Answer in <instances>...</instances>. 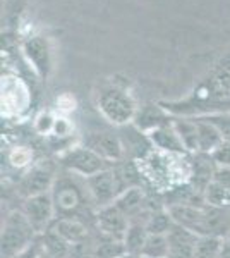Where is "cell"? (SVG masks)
I'll list each match as a JSON object with an SVG mask.
<instances>
[{
    "instance_id": "6da1fadb",
    "label": "cell",
    "mask_w": 230,
    "mask_h": 258,
    "mask_svg": "<svg viewBox=\"0 0 230 258\" xmlns=\"http://www.w3.org/2000/svg\"><path fill=\"white\" fill-rule=\"evenodd\" d=\"M136 169L153 188L167 193L191 181V159H186V155L153 150L136 162Z\"/></svg>"
},
{
    "instance_id": "7a4b0ae2",
    "label": "cell",
    "mask_w": 230,
    "mask_h": 258,
    "mask_svg": "<svg viewBox=\"0 0 230 258\" xmlns=\"http://www.w3.org/2000/svg\"><path fill=\"white\" fill-rule=\"evenodd\" d=\"M78 177L79 176H57L55 184L50 191L53 205H55L57 217L79 219V214L85 212L86 209V200L91 202L86 188V179H83V182H79Z\"/></svg>"
},
{
    "instance_id": "3957f363",
    "label": "cell",
    "mask_w": 230,
    "mask_h": 258,
    "mask_svg": "<svg viewBox=\"0 0 230 258\" xmlns=\"http://www.w3.org/2000/svg\"><path fill=\"white\" fill-rule=\"evenodd\" d=\"M96 103L103 117L114 126H125L134 122L136 114L139 110L134 97L125 88L117 85H108L100 90Z\"/></svg>"
},
{
    "instance_id": "277c9868",
    "label": "cell",
    "mask_w": 230,
    "mask_h": 258,
    "mask_svg": "<svg viewBox=\"0 0 230 258\" xmlns=\"http://www.w3.org/2000/svg\"><path fill=\"white\" fill-rule=\"evenodd\" d=\"M38 239V234L29 224L23 210H12L2 224V256L14 258L31 246Z\"/></svg>"
},
{
    "instance_id": "5b68a950",
    "label": "cell",
    "mask_w": 230,
    "mask_h": 258,
    "mask_svg": "<svg viewBox=\"0 0 230 258\" xmlns=\"http://www.w3.org/2000/svg\"><path fill=\"white\" fill-rule=\"evenodd\" d=\"M86 188L90 193V198L93 202L95 210H100L103 207H108L115 202L122 191L127 188L124 182V177L119 170L108 167L102 172L86 179Z\"/></svg>"
},
{
    "instance_id": "8992f818",
    "label": "cell",
    "mask_w": 230,
    "mask_h": 258,
    "mask_svg": "<svg viewBox=\"0 0 230 258\" xmlns=\"http://www.w3.org/2000/svg\"><path fill=\"white\" fill-rule=\"evenodd\" d=\"M58 160H60V165L67 172L83 179H88L95 176V174L102 172V170L112 167V164L103 160L102 157L91 152L90 148H86L85 145H76V147L67 148L65 152L60 153Z\"/></svg>"
},
{
    "instance_id": "52a82bcc",
    "label": "cell",
    "mask_w": 230,
    "mask_h": 258,
    "mask_svg": "<svg viewBox=\"0 0 230 258\" xmlns=\"http://www.w3.org/2000/svg\"><path fill=\"white\" fill-rule=\"evenodd\" d=\"M21 210L24 212V215L28 217L29 224H31L38 236L47 232L52 227L53 220L57 219L55 205H53V200L50 193L24 198L23 209Z\"/></svg>"
},
{
    "instance_id": "ba28073f",
    "label": "cell",
    "mask_w": 230,
    "mask_h": 258,
    "mask_svg": "<svg viewBox=\"0 0 230 258\" xmlns=\"http://www.w3.org/2000/svg\"><path fill=\"white\" fill-rule=\"evenodd\" d=\"M57 181V174L52 164H35L26 169L24 176L19 181V193L24 198L36 197V195L50 193Z\"/></svg>"
},
{
    "instance_id": "9c48e42d",
    "label": "cell",
    "mask_w": 230,
    "mask_h": 258,
    "mask_svg": "<svg viewBox=\"0 0 230 258\" xmlns=\"http://www.w3.org/2000/svg\"><path fill=\"white\" fill-rule=\"evenodd\" d=\"M95 224L102 236L110 238V239L122 241L125 232H127V229H129L131 220H129L127 215L122 214V212L112 203V205L103 207V209L95 212Z\"/></svg>"
},
{
    "instance_id": "30bf717a",
    "label": "cell",
    "mask_w": 230,
    "mask_h": 258,
    "mask_svg": "<svg viewBox=\"0 0 230 258\" xmlns=\"http://www.w3.org/2000/svg\"><path fill=\"white\" fill-rule=\"evenodd\" d=\"M83 145L86 148H90L91 152H95L96 155L102 157L103 160H107L108 164L119 162L124 155V147L120 143V140L115 135L107 131L88 133L83 138Z\"/></svg>"
},
{
    "instance_id": "8fae6325",
    "label": "cell",
    "mask_w": 230,
    "mask_h": 258,
    "mask_svg": "<svg viewBox=\"0 0 230 258\" xmlns=\"http://www.w3.org/2000/svg\"><path fill=\"white\" fill-rule=\"evenodd\" d=\"M191 159V181L189 184L194 188L198 193H201L204 197V191L208 186L213 182L215 174L218 167L215 165L210 153H192L189 157Z\"/></svg>"
},
{
    "instance_id": "7c38bea8",
    "label": "cell",
    "mask_w": 230,
    "mask_h": 258,
    "mask_svg": "<svg viewBox=\"0 0 230 258\" xmlns=\"http://www.w3.org/2000/svg\"><path fill=\"white\" fill-rule=\"evenodd\" d=\"M114 205L119 209L122 214H125L129 217V220H134L141 215H148L149 210L148 207V200L141 186H131V188H125L122 193L117 197L114 202Z\"/></svg>"
},
{
    "instance_id": "4fadbf2b",
    "label": "cell",
    "mask_w": 230,
    "mask_h": 258,
    "mask_svg": "<svg viewBox=\"0 0 230 258\" xmlns=\"http://www.w3.org/2000/svg\"><path fill=\"white\" fill-rule=\"evenodd\" d=\"M146 136H148L151 147L155 150H158V152L174 153V155H187L186 148H184L182 141L179 138L172 122L153 129V131H149Z\"/></svg>"
},
{
    "instance_id": "5bb4252c",
    "label": "cell",
    "mask_w": 230,
    "mask_h": 258,
    "mask_svg": "<svg viewBox=\"0 0 230 258\" xmlns=\"http://www.w3.org/2000/svg\"><path fill=\"white\" fill-rule=\"evenodd\" d=\"M167 238H169V258H194L196 241L199 238L198 234L174 224Z\"/></svg>"
},
{
    "instance_id": "9a60e30c",
    "label": "cell",
    "mask_w": 230,
    "mask_h": 258,
    "mask_svg": "<svg viewBox=\"0 0 230 258\" xmlns=\"http://www.w3.org/2000/svg\"><path fill=\"white\" fill-rule=\"evenodd\" d=\"M23 50L28 62L38 73V76L47 80L50 73V50L47 40L41 38V36H33L24 43Z\"/></svg>"
},
{
    "instance_id": "2e32d148",
    "label": "cell",
    "mask_w": 230,
    "mask_h": 258,
    "mask_svg": "<svg viewBox=\"0 0 230 258\" xmlns=\"http://www.w3.org/2000/svg\"><path fill=\"white\" fill-rule=\"evenodd\" d=\"M50 229H53L69 244L81 243V241L90 238V231H88L86 222H83L78 217H57Z\"/></svg>"
},
{
    "instance_id": "e0dca14e",
    "label": "cell",
    "mask_w": 230,
    "mask_h": 258,
    "mask_svg": "<svg viewBox=\"0 0 230 258\" xmlns=\"http://www.w3.org/2000/svg\"><path fill=\"white\" fill-rule=\"evenodd\" d=\"M169 122H172V120H169V112L160 105L149 103V105H144L137 110L136 119L132 124L137 127V131L148 135L149 131H153V129H157L160 126H165V124H169Z\"/></svg>"
},
{
    "instance_id": "ac0fdd59",
    "label": "cell",
    "mask_w": 230,
    "mask_h": 258,
    "mask_svg": "<svg viewBox=\"0 0 230 258\" xmlns=\"http://www.w3.org/2000/svg\"><path fill=\"white\" fill-rule=\"evenodd\" d=\"M148 238V229H146V220L134 219L129 224V229L125 232L122 243L125 248V253L141 256V249L144 246V241Z\"/></svg>"
},
{
    "instance_id": "d6986e66",
    "label": "cell",
    "mask_w": 230,
    "mask_h": 258,
    "mask_svg": "<svg viewBox=\"0 0 230 258\" xmlns=\"http://www.w3.org/2000/svg\"><path fill=\"white\" fill-rule=\"evenodd\" d=\"M198 122V141H199V152L201 153H211L218 145L223 141L221 133L216 129L213 122H210L206 117H194Z\"/></svg>"
},
{
    "instance_id": "ffe728a7",
    "label": "cell",
    "mask_w": 230,
    "mask_h": 258,
    "mask_svg": "<svg viewBox=\"0 0 230 258\" xmlns=\"http://www.w3.org/2000/svg\"><path fill=\"white\" fill-rule=\"evenodd\" d=\"M175 131L181 138L184 148L187 153H198L199 152V141H198V122L196 119H175L172 120Z\"/></svg>"
},
{
    "instance_id": "44dd1931",
    "label": "cell",
    "mask_w": 230,
    "mask_h": 258,
    "mask_svg": "<svg viewBox=\"0 0 230 258\" xmlns=\"http://www.w3.org/2000/svg\"><path fill=\"white\" fill-rule=\"evenodd\" d=\"M40 241H41V246H43L45 251L50 253L52 256L69 258L70 244L64 238H60L53 229H48L47 232H43V234L40 236Z\"/></svg>"
},
{
    "instance_id": "7402d4cb",
    "label": "cell",
    "mask_w": 230,
    "mask_h": 258,
    "mask_svg": "<svg viewBox=\"0 0 230 258\" xmlns=\"http://www.w3.org/2000/svg\"><path fill=\"white\" fill-rule=\"evenodd\" d=\"M172 226H174V220L170 217L167 207H162V209L149 212L148 219H146L148 234H169Z\"/></svg>"
},
{
    "instance_id": "603a6c76",
    "label": "cell",
    "mask_w": 230,
    "mask_h": 258,
    "mask_svg": "<svg viewBox=\"0 0 230 258\" xmlns=\"http://www.w3.org/2000/svg\"><path fill=\"white\" fill-rule=\"evenodd\" d=\"M141 258H169V238L167 234H148Z\"/></svg>"
},
{
    "instance_id": "cb8c5ba5",
    "label": "cell",
    "mask_w": 230,
    "mask_h": 258,
    "mask_svg": "<svg viewBox=\"0 0 230 258\" xmlns=\"http://www.w3.org/2000/svg\"><path fill=\"white\" fill-rule=\"evenodd\" d=\"M223 241V238H216V236H199L196 241L194 258H218Z\"/></svg>"
},
{
    "instance_id": "d4e9b609",
    "label": "cell",
    "mask_w": 230,
    "mask_h": 258,
    "mask_svg": "<svg viewBox=\"0 0 230 258\" xmlns=\"http://www.w3.org/2000/svg\"><path fill=\"white\" fill-rule=\"evenodd\" d=\"M9 162L12 167L29 169L33 165V152L26 147H18L9 153Z\"/></svg>"
},
{
    "instance_id": "484cf974",
    "label": "cell",
    "mask_w": 230,
    "mask_h": 258,
    "mask_svg": "<svg viewBox=\"0 0 230 258\" xmlns=\"http://www.w3.org/2000/svg\"><path fill=\"white\" fill-rule=\"evenodd\" d=\"M210 155L218 169H230V141L223 140Z\"/></svg>"
},
{
    "instance_id": "4316f807",
    "label": "cell",
    "mask_w": 230,
    "mask_h": 258,
    "mask_svg": "<svg viewBox=\"0 0 230 258\" xmlns=\"http://www.w3.org/2000/svg\"><path fill=\"white\" fill-rule=\"evenodd\" d=\"M204 117L215 124L216 129L221 133V138L230 141V112H218V114H210Z\"/></svg>"
},
{
    "instance_id": "83f0119b",
    "label": "cell",
    "mask_w": 230,
    "mask_h": 258,
    "mask_svg": "<svg viewBox=\"0 0 230 258\" xmlns=\"http://www.w3.org/2000/svg\"><path fill=\"white\" fill-rule=\"evenodd\" d=\"M55 119H57V115L50 114V112H41V114H38L35 119L36 133H40V135H50V133H53Z\"/></svg>"
},
{
    "instance_id": "f1b7e54d",
    "label": "cell",
    "mask_w": 230,
    "mask_h": 258,
    "mask_svg": "<svg viewBox=\"0 0 230 258\" xmlns=\"http://www.w3.org/2000/svg\"><path fill=\"white\" fill-rule=\"evenodd\" d=\"M72 131H74V124L67 117H64V115H57L52 135L57 136V138H67V136L72 135Z\"/></svg>"
},
{
    "instance_id": "f546056e",
    "label": "cell",
    "mask_w": 230,
    "mask_h": 258,
    "mask_svg": "<svg viewBox=\"0 0 230 258\" xmlns=\"http://www.w3.org/2000/svg\"><path fill=\"white\" fill-rule=\"evenodd\" d=\"M40 248H41V243H40V236H38V239H36L31 246H28L24 251H21L19 255H16L14 258H36L40 253Z\"/></svg>"
},
{
    "instance_id": "4dcf8cb0",
    "label": "cell",
    "mask_w": 230,
    "mask_h": 258,
    "mask_svg": "<svg viewBox=\"0 0 230 258\" xmlns=\"http://www.w3.org/2000/svg\"><path fill=\"white\" fill-rule=\"evenodd\" d=\"M218 258H230V239L228 238L223 241V246H221V251H220Z\"/></svg>"
},
{
    "instance_id": "1f68e13d",
    "label": "cell",
    "mask_w": 230,
    "mask_h": 258,
    "mask_svg": "<svg viewBox=\"0 0 230 258\" xmlns=\"http://www.w3.org/2000/svg\"><path fill=\"white\" fill-rule=\"evenodd\" d=\"M40 243H41V241H40ZM36 258H55V256H52V255H50V253H47V251H45V249H43V246H41V248H40L38 256H36Z\"/></svg>"
},
{
    "instance_id": "d6a6232c",
    "label": "cell",
    "mask_w": 230,
    "mask_h": 258,
    "mask_svg": "<svg viewBox=\"0 0 230 258\" xmlns=\"http://www.w3.org/2000/svg\"><path fill=\"white\" fill-rule=\"evenodd\" d=\"M21 2H23V0H7V7H11V6L19 7V6H21Z\"/></svg>"
},
{
    "instance_id": "836d02e7",
    "label": "cell",
    "mask_w": 230,
    "mask_h": 258,
    "mask_svg": "<svg viewBox=\"0 0 230 258\" xmlns=\"http://www.w3.org/2000/svg\"><path fill=\"white\" fill-rule=\"evenodd\" d=\"M117 258H141V256H137V255H131V253H124V255H120V256H117Z\"/></svg>"
},
{
    "instance_id": "e575fe53",
    "label": "cell",
    "mask_w": 230,
    "mask_h": 258,
    "mask_svg": "<svg viewBox=\"0 0 230 258\" xmlns=\"http://www.w3.org/2000/svg\"><path fill=\"white\" fill-rule=\"evenodd\" d=\"M228 239H230V236H228Z\"/></svg>"
}]
</instances>
